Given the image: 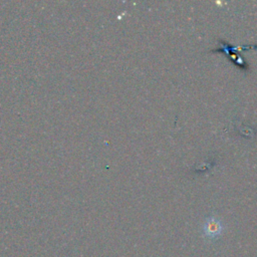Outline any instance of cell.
Returning <instances> with one entry per match:
<instances>
[{
	"label": "cell",
	"mask_w": 257,
	"mask_h": 257,
	"mask_svg": "<svg viewBox=\"0 0 257 257\" xmlns=\"http://www.w3.org/2000/svg\"><path fill=\"white\" fill-rule=\"evenodd\" d=\"M202 230L204 235L208 238H217L222 234L224 226L219 218L216 216H210L204 221Z\"/></svg>",
	"instance_id": "6da1fadb"
}]
</instances>
